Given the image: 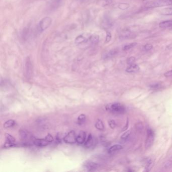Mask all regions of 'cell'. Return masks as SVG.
Listing matches in <instances>:
<instances>
[{"label":"cell","mask_w":172,"mask_h":172,"mask_svg":"<svg viewBox=\"0 0 172 172\" xmlns=\"http://www.w3.org/2000/svg\"><path fill=\"white\" fill-rule=\"evenodd\" d=\"M112 3V0H99L98 4L101 6L104 7L109 5Z\"/></svg>","instance_id":"obj_23"},{"label":"cell","mask_w":172,"mask_h":172,"mask_svg":"<svg viewBox=\"0 0 172 172\" xmlns=\"http://www.w3.org/2000/svg\"><path fill=\"white\" fill-rule=\"evenodd\" d=\"M97 143H98V140L96 138L93 136L91 134H90L86 142H84V145L86 148H94L96 145Z\"/></svg>","instance_id":"obj_8"},{"label":"cell","mask_w":172,"mask_h":172,"mask_svg":"<svg viewBox=\"0 0 172 172\" xmlns=\"http://www.w3.org/2000/svg\"><path fill=\"white\" fill-rule=\"evenodd\" d=\"M19 136L22 140H26L29 137V132L24 130H21L19 131Z\"/></svg>","instance_id":"obj_16"},{"label":"cell","mask_w":172,"mask_h":172,"mask_svg":"<svg viewBox=\"0 0 172 172\" xmlns=\"http://www.w3.org/2000/svg\"><path fill=\"white\" fill-rule=\"evenodd\" d=\"M6 142H11L14 143L15 141V139L9 134H6Z\"/></svg>","instance_id":"obj_26"},{"label":"cell","mask_w":172,"mask_h":172,"mask_svg":"<svg viewBox=\"0 0 172 172\" xmlns=\"http://www.w3.org/2000/svg\"><path fill=\"white\" fill-rule=\"evenodd\" d=\"M153 162L151 159L148 160L145 167V171L149 172L153 167Z\"/></svg>","instance_id":"obj_22"},{"label":"cell","mask_w":172,"mask_h":172,"mask_svg":"<svg viewBox=\"0 0 172 172\" xmlns=\"http://www.w3.org/2000/svg\"><path fill=\"white\" fill-rule=\"evenodd\" d=\"M52 23V19L50 17L42 18L39 23V28L41 31H45L48 29Z\"/></svg>","instance_id":"obj_6"},{"label":"cell","mask_w":172,"mask_h":172,"mask_svg":"<svg viewBox=\"0 0 172 172\" xmlns=\"http://www.w3.org/2000/svg\"><path fill=\"white\" fill-rule=\"evenodd\" d=\"M90 33H84L83 34L78 35L75 39V42L77 45H82L85 44V43H90Z\"/></svg>","instance_id":"obj_3"},{"label":"cell","mask_w":172,"mask_h":172,"mask_svg":"<svg viewBox=\"0 0 172 172\" xmlns=\"http://www.w3.org/2000/svg\"><path fill=\"white\" fill-rule=\"evenodd\" d=\"M95 127L96 129L100 130V131L104 130V128L103 122L100 119L97 120V121H96V123L95 124Z\"/></svg>","instance_id":"obj_19"},{"label":"cell","mask_w":172,"mask_h":172,"mask_svg":"<svg viewBox=\"0 0 172 172\" xmlns=\"http://www.w3.org/2000/svg\"><path fill=\"white\" fill-rule=\"evenodd\" d=\"M16 146V144L14 143L6 142L3 147H4V148H12V147L13 148V147H14V146Z\"/></svg>","instance_id":"obj_30"},{"label":"cell","mask_w":172,"mask_h":172,"mask_svg":"<svg viewBox=\"0 0 172 172\" xmlns=\"http://www.w3.org/2000/svg\"><path fill=\"white\" fill-rule=\"evenodd\" d=\"M137 42H132V43H128L123 47V50L124 51L130 50L131 49L135 47L136 46H137Z\"/></svg>","instance_id":"obj_21"},{"label":"cell","mask_w":172,"mask_h":172,"mask_svg":"<svg viewBox=\"0 0 172 172\" xmlns=\"http://www.w3.org/2000/svg\"><path fill=\"white\" fill-rule=\"evenodd\" d=\"M112 39V34L109 31H107V35H106V42H110V41Z\"/></svg>","instance_id":"obj_33"},{"label":"cell","mask_w":172,"mask_h":172,"mask_svg":"<svg viewBox=\"0 0 172 172\" xmlns=\"http://www.w3.org/2000/svg\"><path fill=\"white\" fill-rule=\"evenodd\" d=\"M99 35L91 34L90 37V43L91 45H95L99 42Z\"/></svg>","instance_id":"obj_17"},{"label":"cell","mask_w":172,"mask_h":172,"mask_svg":"<svg viewBox=\"0 0 172 172\" xmlns=\"http://www.w3.org/2000/svg\"><path fill=\"white\" fill-rule=\"evenodd\" d=\"M150 87H151V88L156 89V88H158L160 87V84H158V83H156V84H152Z\"/></svg>","instance_id":"obj_36"},{"label":"cell","mask_w":172,"mask_h":172,"mask_svg":"<svg viewBox=\"0 0 172 172\" xmlns=\"http://www.w3.org/2000/svg\"><path fill=\"white\" fill-rule=\"evenodd\" d=\"M25 69L26 73L28 77L31 76L32 72H33V65L31 60L29 57H27L25 62Z\"/></svg>","instance_id":"obj_9"},{"label":"cell","mask_w":172,"mask_h":172,"mask_svg":"<svg viewBox=\"0 0 172 172\" xmlns=\"http://www.w3.org/2000/svg\"><path fill=\"white\" fill-rule=\"evenodd\" d=\"M172 26V20L161 21L159 23V27L161 29H167Z\"/></svg>","instance_id":"obj_14"},{"label":"cell","mask_w":172,"mask_h":172,"mask_svg":"<svg viewBox=\"0 0 172 172\" xmlns=\"http://www.w3.org/2000/svg\"><path fill=\"white\" fill-rule=\"evenodd\" d=\"M106 109L108 112L116 114H123L126 111L125 107L119 103H114L108 104Z\"/></svg>","instance_id":"obj_1"},{"label":"cell","mask_w":172,"mask_h":172,"mask_svg":"<svg viewBox=\"0 0 172 172\" xmlns=\"http://www.w3.org/2000/svg\"><path fill=\"white\" fill-rule=\"evenodd\" d=\"M34 145L39 147H43L49 145L50 142L47 141L46 138L44 139H37L33 141Z\"/></svg>","instance_id":"obj_11"},{"label":"cell","mask_w":172,"mask_h":172,"mask_svg":"<svg viewBox=\"0 0 172 172\" xmlns=\"http://www.w3.org/2000/svg\"><path fill=\"white\" fill-rule=\"evenodd\" d=\"M100 165L98 163H95V161H86L84 162L83 165V167L84 170L88 172L95 171L99 168Z\"/></svg>","instance_id":"obj_5"},{"label":"cell","mask_w":172,"mask_h":172,"mask_svg":"<svg viewBox=\"0 0 172 172\" xmlns=\"http://www.w3.org/2000/svg\"><path fill=\"white\" fill-rule=\"evenodd\" d=\"M123 146L120 144H116V145H113L111 146V148L108 149V152H116V151H120L121 149H123Z\"/></svg>","instance_id":"obj_20"},{"label":"cell","mask_w":172,"mask_h":172,"mask_svg":"<svg viewBox=\"0 0 172 172\" xmlns=\"http://www.w3.org/2000/svg\"><path fill=\"white\" fill-rule=\"evenodd\" d=\"M136 59L134 57H130L128 58L127 60V63L128 65H131L134 64V63L135 62Z\"/></svg>","instance_id":"obj_29"},{"label":"cell","mask_w":172,"mask_h":172,"mask_svg":"<svg viewBox=\"0 0 172 172\" xmlns=\"http://www.w3.org/2000/svg\"><path fill=\"white\" fill-rule=\"evenodd\" d=\"M160 13L165 16H171L172 15V7L161 9L160 10Z\"/></svg>","instance_id":"obj_15"},{"label":"cell","mask_w":172,"mask_h":172,"mask_svg":"<svg viewBox=\"0 0 172 172\" xmlns=\"http://www.w3.org/2000/svg\"><path fill=\"white\" fill-rule=\"evenodd\" d=\"M140 70L139 67L137 64H133L129 65L126 69V72L127 73H136L139 71Z\"/></svg>","instance_id":"obj_12"},{"label":"cell","mask_w":172,"mask_h":172,"mask_svg":"<svg viewBox=\"0 0 172 172\" xmlns=\"http://www.w3.org/2000/svg\"><path fill=\"white\" fill-rule=\"evenodd\" d=\"M15 122L13 120H9L7 121L4 124V127L5 128H10L13 127L14 125H15Z\"/></svg>","instance_id":"obj_24"},{"label":"cell","mask_w":172,"mask_h":172,"mask_svg":"<svg viewBox=\"0 0 172 172\" xmlns=\"http://www.w3.org/2000/svg\"><path fill=\"white\" fill-rule=\"evenodd\" d=\"M129 7H130V5L127 3H120L118 5V8L122 10L128 9Z\"/></svg>","instance_id":"obj_27"},{"label":"cell","mask_w":172,"mask_h":172,"mask_svg":"<svg viewBox=\"0 0 172 172\" xmlns=\"http://www.w3.org/2000/svg\"><path fill=\"white\" fill-rule=\"evenodd\" d=\"M118 53V51L117 49H112V50H110L107 53H105L103 55L104 59H108L112 58L116 56Z\"/></svg>","instance_id":"obj_13"},{"label":"cell","mask_w":172,"mask_h":172,"mask_svg":"<svg viewBox=\"0 0 172 172\" xmlns=\"http://www.w3.org/2000/svg\"><path fill=\"white\" fill-rule=\"evenodd\" d=\"M164 76L166 77H172V70L168 71L167 72H165V73L164 74Z\"/></svg>","instance_id":"obj_35"},{"label":"cell","mask_w":172,"mask_h":172,"mask_svg":"<svg viewBox=\"0 0 172 172\" xmlns=\"http://www.w3.org/2000/svg\"><path fill=\"white\" fill-rule=\"evenodd\" d=\"M108 125L110 126L111 128L114 129L116 126V123L115 121L114 120H110L108 121Z\"/></svg>","instance_id":"obj_32"},{"label":"cell","mask_w":172,"mask_h":172,"mask_svg":"<svg viewBox=\"0 0 172 172\" xmlns=\"http://www.w3.org/2000/svg\"><path fill=\"white\" fill-rule=\"evenodd\" d=\"M86 134L84 131H80L77 136V142L79 144H83L86 141Z\"/></svg>","instance_id":"obj_10"},{"label":"cell","mask_w":172,"mask_h":172,"mask_svg":"<svg viewBox=\"0 0 172 172\" xmlns=\"http://www.w3.org/2000/svg\"><path fill=\"white\" fill-rule=\"evenodd\" d=\"M45 138H46V139L47 141H49L50 143H51V142H53V140H54L53 137H52V136L50 134H47V136H46V137H45Z\"/></svg>","instance_id":"obj_34"},{"label":"cell","mask_w":172,"mask_h":172,"mask_svg":"<svg viewBox=\"0 0 172 172\" xmlns=\"http://www.w3.org/2000/svg\"><path fill=\"white\" fill-rule=\"evenodd\" d=\"M130 133H131V132H130V130H128L127 131L125 132L123 134H122L121 138L123 140H126L128 138L129 135H130Z\"/></svg>","instance_id":"obj_28"},{"label":"cell","mask_w":172,"mask_h":172,"mask_svg":"<svg viewBox=\"0 0 172 172\" xmlns=\"http://www.w3.org/2000/svg\"><path fill=\"white\" fill-rule=\"evenodd\" d=\"M65 143L68 144H74L77 142V136L74 130L69 132L64 138Z\"/></svg>","instance_id":"obj_7"},{"label":"cell","mask_w":172,"mask_h":172,"mask_svg":"<svg viewBox=\"0 0 172 172\" xmlns=\"http://www.w3.org/2000/svg\"><path fill=\"white\" fill-rule=\"evenodd\" d=\"M172 5V0H156L147 3L145 7L146 8H154L165 7Z\"/></svg>","instance_id":"obj_2"},{"label":"cell","mask_w":172,"mask_h":172,"mask_svg":"<svg viewBox=\"0 0 172 172\" xmlns=\"http://www.w3.org/2000/svg\"><path fill=\"white\" fill-rule=\"evenodd\" d=\"M153 45L151 43H147L146 45H144V49L146 51H149L152 50L153 49Z\"/></svg>","instance_id":"obj_31"},{"label":"cell","mask_w":172,"mask_h":172,"mask_svg":"<svg viewBox=\"0 0 172 172\" xmlns=\"http://www.w3.org/2000/svg\"><path fill=\"white\" fill-rule=\"evenodd\" d=\"M86 120V116L84 114H82L79 116L77 119V123L79 125H82L84 123Z\"/></svg>","instance_id":"obj_25"},{"label":"cell","mask_w":172,"mask_h":172,"mask_svg":"<svg viewBox=\"0 0 172 172\" xmlns=\"http://www.w3.org/2000/svg\"><path fill=\"white\" fill-rule=\"evenodd\" d=\"M132 33L129 29H125L121 33V37L123 38H128L131 37Z\"/></svg>","instance_id":"obj_18"},{"label":"cell","mask_w":172,"mask_h":172,"mask_svg":"<svg viewBox=\"0 0 172 172\" xmlns=\"http://www.w3.org/2000/svg\"><path fill=\"white\" fill-rule=\"evenodd\" d=\"M155 140V133L152 129L148 128L147 130V136L145 140V146L146 148H149L153 144Z\"/></svg>","instance_id":"obj_4"}]
</instances>
